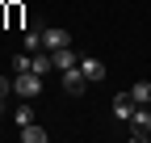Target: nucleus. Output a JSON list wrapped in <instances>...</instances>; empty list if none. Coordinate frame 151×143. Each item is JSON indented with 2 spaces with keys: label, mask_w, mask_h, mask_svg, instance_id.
<instances>
[{
  "label": "nucleus",
  "mask_w": 151,
  "mask_h": 143,
  "mask_svg": "<svg viewBox=\"0 0 151 143\" xmlns=\"http://www.w3.org/2000/svg\"><path fill=\"white\" fill-rule=\"evenodd\" d=\"M126 131H130V139H134V143H147V139H151V114H147V105H139V110L130 114Z\"/></svg>",
  "instance_id": "1"
},
{
  "label": "nucleus",
  "mask_w": 151,
  "mask_h": 143,
  "mask_svg": "<svg viewBox=\"0 0 151 143\" xmlns=\"http://www.w3.org/2000/svg\"><path fill=\"white\" fill-rule=\"evenodd\" d=\"M13 93L17 97H38L42 93V76H38V72H17L13 76Z\"/></svg>",
  "instance_id": "2"
},
{
  "label": "nucleus",
  "mask_w": 151,
  "mask_h": 143,
  "mask_svg": "<svg viewBox=\"0 0 151 143\" xmlns=\"http://www.w3.org/2000/svg\"><path fill=\"white\" fill-rule=\"evenodd\" d=\"M59 80H63V93H71V97L88 88V76L80 72V63H76V67H67V72H59Z\"/></svg>",
  "instance_id": "3"
},
{
  "label": "nucleus",
  "mask_w": 151,
  "mask_h": 143,
  "mask_svg": "<svg viewBox=\"0 0 151 143\" xmlns=\"http://www.w3.org/2000/svg\"><path fill=\"white\" fill-rule=\"evenodd\" d=\"M134 110H139V105H134V97H130V93H118V97H113V105H109V114L118 118V122H130V114H134Z\"/></svg>",
  "instance_id": "4"
},
{
  "label": "nucleus",
  "mask_w": 151,
  "mask_h": 143,
  "mask_svg": "<svg viewBox=\"0 0 151 143\" xmlns=\"http://www.w3.org/2000/svg\"><path fill=\"white\" fill-rule=\"evenodd\" d=\"M55 67V59H50V51L42 46V51H34L29 55V72H38V76H46V72Z\"/></svg>",
  "instance_id": "5"
},
{
  "label": "nucleus",
  "mask_w": 151,
  "mask_h": 143,
  "mask_svg": "<svg viewBox=\"0 0 151 143\" xmlns=\"http://www.w3.org/2000/svg\"><path fill=\"white\" fill-rule=\"evenodd\" d=\"M50 59H55V72H67V67H76V63H80L71 46H59V51H50Z\"/></svg>",
  "instance_id": "6"
},
{
  "label": "nucleus",
  "mask_w": 151,
  "mask_h": 143,
  "mask_svg": "<svg viewBox=\"0 0 151 143\" xmlns=\"http://www.w3.org/2000/svg\"><path fill=\"white\" fill-rule=\"evenodd\" d=\"M42 46L59 51V46H71V38H67V30H42Z\"/></svg>",
  "instance_id": "7"
},
{
  "label": "nucleus",
  "mask_w": 151,
  "mask_h": 143,
  "mask_svg": "<svg viewBox=\"0 0 151 143\" xmlns=\"http://www.w3.org/2000/svg\"><path fill=\"white\" fill-rule=\"evenodd\" d=\"M80 72H84V76H88V84H97V80H105V63L101 59H80Z\"/></svg>",
  "instance_id": "8"
},
{
  "label": "nucleus",
  "mask_w": 151,
  "mask_h": 143,
  "mask_svg": "<svg viewBox=\"0 0 151 143\" xmlns=\"http://www.w3.org/2000/svg\"><path fill=\"white\" fill-rule=\"evenodd\" d=\"M21 143H46V131L38 126V122H25L21 126Z\"/></svg>",
  "instance_id": "9"
},
{
  "label": "nucleus",
  "mask_w": 151,
  "mask_h": 143,
  "mask_svg": "<svg viewBox=\"0 0 151 143\" xmlns=\"http://www.w3.org/2000/svg\"><path fill=\"white\" fill-rule=\"evenodd\" d=\"M130 97H134V105H147L151 101V80H139L134 88H130Z\"/></svg>",
  "instance_id": "10"
},
{
  "label": "nucleus",
  "mask_w": 151,
  "mask_h": 143,
  "mask_svg": "<svg viewBox=\"0 0 151 143\" xmlns=\"http://www.w3.org/2000/svg\"><path fill=\"white\" fill-rule=\"evenodd\" d=\"M13 122H17V126H25V122H34V110H29L25 101H21V105L13 110Z\"/></svg>",
  "instance_id": "11"
},
{
  "label": "nucleus",
  "mask_w": 151,
  "mask_h": 143,
  "mask_svg": "<svg viewBox=\"0 0 151 143\" xmlns=\"http://www.w3.org/2000/svg\"><path fill=\"white\" fill-rule=\"evenodd\" d=\"M25 51H42V30H25Z\"/></svg>",
  "instance_id": "12"
},
{
  "label": "nucleus",
  "mask_w": 151,
  "mask_h": 143,
  "mask_svg": "<svg viewBox=\"0 0 151 143\" xmlns=\"http://www.w3.org/2000/svg\"><path fill=\"white\" fill-rule=\"evenodd\" d=\"M4 17H9V25H21V9H17V4H9Z\"/></svg>",
  "instance_id": "13"
}]
</instances>
